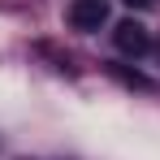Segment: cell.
<instances>
[{"mask_svg": "<svg viewBox=\"0 0 160 160\" xmlns=\"http://www.w3.org/2000/svg\"><path fill=\"white\" fill-rule=\"evenodd\" d=\"M130 9H147V4H156V0H126Z\"/></svg>", "mask_w": 160, "mask_h": 160, "instance_id": "3", "label": "cell"}, {"mask_svg": "<svg viewBox=\"0 0 160 160\" xmlns=\"http://www.w3.org/2000/svg\"><path fill=\"white\" fill-rule=\"evenodd\" d=\"M108 22V0H74L69 4V26L74 30H100Z\"/></svg>", "mask_w": 160, "mask_h": 160, "instance_id": "1", "label": "cell"}, {"mask_svg": "<svg viewBox=\"0 0 160 160\" xmlns=\"http://www.w3.org/2000/svg\"><path fill=\"white\" fill-rule=\"evenodd\" d=\"M112 43H117L126 56H143L147 48H152V35H147V26H143V22L126 18V22H117V30H112Z\"/></svg>", "mask_w": 160, "mask_h": 160, "instance_id": "2", "label": "cell"}]
</instances>
